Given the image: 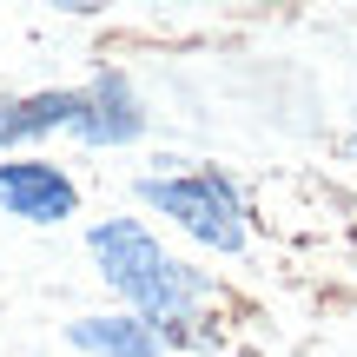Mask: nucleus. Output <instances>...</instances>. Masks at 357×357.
I'll use <instances>...</instances> for the list:
<instances>
[{"label": "nucleus", "mask_w": 357, "mask_h": 357, "mask_svg": "<svg viewBox=\"0 0 357 357\" xmlns=\"http://www.w3.org/2000/svg\"><path fill=\"white\" fill-rule=\"evenodd\" d=\"M86 252H93V265H100V278L132 305V318H146L153 331L192 324L199 305L212 298V284H205L192 265H178L139 218H106V225H93Z\"/></svg>", "instance_id": "1"}, {"label": "nucleus", "mask_w": 357, "mask_h": 357, "mask_svg": "<svg viewBox=\"0 0 357 357\" xmlns=\"http://www.w3.org/2000/svg\"><path fill=\"white\" fill-rule=\"evenodd\" d=\"M139 199L178 218L212 252H245V205L225 172H159V178H139Z\"/></svg>", "instance_id": "2"}, {"label": "nucleus", "mask_w": 357, "mask_h": 357, "mask_svg": "<svg viewBox=\"0 0 357 357\" xmlns=\"http://www.w3.org/2000/svg\"><path fill=\"white\" fill-rule=\"evenodd\" d=\"M0 212L26 225H60L79 212V185L53 159H0Z\"/></svg>", "instance_id": "3"}, {"label": "nucleus", "mask_w": 357, "mask_h": 357, "mask_svg": "<svg viewBox=\"0 0 357 357\" xmlns=\"http://www.w3.org/2000/svg\"><path fill=\"white\" fill-rule=\"evenodd\" d=\"M139 126H146V113L132 100V86L119 73H100L93 86H79V113L66 132L86 146H126V139H139Z\"/></svg>", "instance_id": "4"}, {"label": "nucleus", "mask_w": 357, "mask_h": 357, "mask_svg": "<svg viewBox=\"0 0 357 357\" xmlns=\"http://www.w3.org/2000/svg\"><path fill=\"white\" fill-rule=\"evenodd\" d=\"M66 344L86 351V357H159L166 337H159L146 318L119 311V318H79V324H66Z\"/></svg>", "instance_id": "5"}, {"label": "nucleus", "mask_w": 357, "mask_h": 357, "mask_svg": "<svg viewBox=\"0 0 357 357\" xmlns=\"http://www.w3.org/2000/svg\"><path fill=\"white\" fill-rule=\"evenodd\" d=\"M351 159H357V139H351Z\"/></svg>", "instance_id": "6"}]
</instances>
